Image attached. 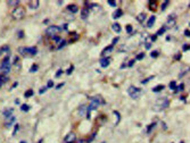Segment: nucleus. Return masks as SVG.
I'll return each instance as SVG.
<instances>
[{
	"label": "nucleus",
	"mask_w": 190,
	"mask_h": 143,
	"mask_svg": "<svg viewBox=\"0 0 190 143\" xmlns=\"http://www.w3.org/2000/svg\"><path fill=\"white\" fill-rule=\"evenodd\" d=\"M126 31H128V33H132V26L128 25L126 26Z\"/></svg>",
	"instance_id": "72a5a7b5"
},
{
	"label": "nucleus",
	"mask_w": 190,
	"mask_h": 143,
	"mask_svg": "<svg viewBox=\"0 0 190 143\" xmlns=\"http://www.w3.org/2000/svg\"><path fill=\"white\" fill-rule=\"evenodd\" d=\"M47 91V86H44L43 89H40V91H39V93L40 94H42V93H44V92Z\"/></svg>",
	"instance_id": "e433bc0d"
},
{
	"label": "nucleus",
	"mask_w": 190,
	"mask_h": 143,
	"mask_svg": "<svg viewBox=\"0 0 190 143\" xmlns=\"http://www.w3.org/2000/svg\"><path fill=\"white\" fill-rule=\"evenodd\" d=\"M150 56H151V57H157V56H158V51L151 52V54H150Z\"/></svg>",
	"instance_id": "ea45409f"
},
{
	"label": "nucleus",
	"mask_w": 190,
	"mask_h": 143,
	"mask_svg": "<svg viewBox=\"0 0 190 143\" xmlns=\"http://www.w3.org/2000/svg\"><path fill=\"white\" fill-rule=\"evenodd\" d=\"M21 110L22 111H28L30 110V107H28V105L24 103V105H22V107H21Z\"/></svg>",
	"instance_id": "5701e85b"
},
{
	"label": "nucleus",
	"mask_w": 190,
	"mask_h": 143,
	"mask_svg": "<svg viewBox=\"0 0 190 143\" xmlns=\"http://www.w3.org/2000/svg\"><path fill=\"white\" fill-rule=\"evenodd\" d=\"M39 143H42V141H39Z\"/></svg>",
	"instance_id": "8fccbe9b"
},
{
	"label": "nucleus",
	"mask_w": 190,
	"mask_h": 143,
	"mask_svg": "<svg viewBox=\"0 0 190 143\" xmlns=\"http://www.w3.org/2000/svg\"><path fill=\"white\" fill-rule=\"evenodd\" d=\"M168 105H170V101L167 98H160L156 101V105L153 107V110H163L167 108Z\"/></svg>",
	"instance_id": "f257e3e1"
},
{
	"label": "nucleus",
	"mask_w": 190,
	"mask_h": 143,
	"mask_svg": "<svg viewBox=\"0 0 190 143\" xmlns=\"http://www.w3.org/2000/svg\"><path fill=\"white\" fill-rule=\"evenodd\" d=\"M146 48H147V49H149V48H150V43H147L146 44Z\"/></svg>",
	"instance_id": "de8ad7c7"
},
{
	"label": "nucleus",
	"mask_w": 190,
	"mask_h": 143,
	"mask_svg": "<svg viewBox=\"0 0 190 143\" xmlns=\"http://www.w3.org/2000/svg\"><path fill=\"white\" fill-rule=\"evenodd\" d=\"M133 64H134V60H130L129 64H128V66H129V67H131V66H133Z\"/></svg>",
	"instance_id": "79ce46f5"
},
{
	"label": "nucleus",
	"mask_w": 190,
	"mask_h": 143,
	"mask_svg": "<svg viewBox=\"0 0 190 143\" xmlns=\"http://www.w3.org/2000/svg\"><path fill=\"white\" fill-rule=\"evenodd\" d=\"M144 57H145V54H144V52H141V54H139L138 56H137L136 60H141V59H144Z\"/></svg>",
	"instance_id": "c85d7f7f"
},
{
	"label": "nucleus",
	"mask_w": 190,
	"mask_h": 143,
	"mask_svg": "<svg viewBox=\"0 0 190 143\" xmlns=\"http://www.w3.org/2000/svg\"><path fill=\"white\" fill-rule=\"evenodd\" d=\"M110 63V58H102L101 60H100V65H101V67H107L108 65H109Z\"/></svg>",
	"instance_id": "6e6552de"
},
{
	"label": "nucleus",
	"mask_w": 190,
	"mask_h": 143,
	"mask_svg": "<svg viewBox=\"0 0 190 143\" xmlns=\"http://www.w3.org/2000/svg\"><path fill=\"white\" fill-rule=\"evenodd\" d=\"M183 89H184V84H180V86H178V90H175V91H179V90L182 91Z\"/></svg>",
	"instance_id": "58836bf2"
},
{
	"label": "nucleus",
	"mask_w": 190,
	"mask_h": 143,
	"mask_svg": "<svg viewBox=\"0 0 190 143\" xmlns=\"http://www.w3.org/2000/svg\"><path fill=\"white\" fill-rule=\"evenodd\" d=\"M38 70V65H32V67H31V69H30V72H36Z\"/></svg>",
	"instance_id": "7c9ffc66"
},
{
	"label": "nucleus",
	"mask_w": 190,
	"mask_h": 143,
	"mask_svg": "<svg viewBox=\"0 0 190 143\" xmlns=\"http://www.w3.org/2000/svg\"><path fill=\"white\" fill-rule=\"evenodd\" d=\"M155 125H156V124H155V123H153L150 126H148V129H147V133H149V132H150V129H151V128H154V127H155Z\"/></svg>",
	"instance_id": "f704fd0d"
},
{
	"label": "nucleus",
	"mask_w": 190,
	"mask_h": 143,
	"mask_svg": "<svg viewBox=\"0 0 190 143\" xmlns=\"http://www.w3.org/2000/svg\"><path fill=\"white\" fill-rule=\"evenodd\" d=\"M149 5H150V7H149L150 9H153V10L156 9V2H155V1H150Z\"/></svg>",
	"instance_id": "a878e982"
},
{
	"label": "nucleus",
	"mask_w": 190,
	"mask_h": 143,
	"mask_svg": "<svg viewBox=\"0 0 190 143\" xmlns=\"http://www.w3.org/2000/svg\"><path fill=\"white\" fill-rule=\"evenodd\" d=\"M63 74V70L62 69H59V70H57V73H56V77H59L60 75Z\"/></svg>",
	"instance_id": "4c0bfd02"
},
{
	"label": "nucleus",
	"mask_w": 190,
	"mask_h": 143,
	"mask_svg": "<svg viewBox=\"0 0 190 143\" xmlns=\"http://www.w3.org/2000/svg\"><path fill=\"white\" fill-rule=\"evenodd\" d=\"M165 31H166V27H165V26H163L162 28H159V30L157 31V35H162V34H164Z\"/></svg>",
	"instance_id": "b1692460"
},
{
	"label": "nucleus",
	"mask_w": 190,
	"mask_h": 143,
	"mask_svg": "<svg viewBox=\"0 0 190 143\" xmlns=\"http://www.w3.org/2000/svg\"><path fill=\"white\" fill-rule=\"evenodd\" d=\"M73 69H74V66H71L70 68H68V69L66 70V73L68 74V75H70V74H72V72H73Z\"/></svg>",
	"instance_id": "473e14b6"
},
{
	"label": "nucleus",
	"mask_w": 190,
	"mask_h": 143,
	"mask_svg": "<svg viewBox=\"0 0 190 143\" xmlns=\"http://www.w3.org/2000/svg\"><path fill=\"white\" fill-rule=\"evenodd\" d=\"M163 89H164V85H157L153 89V92H159V91H162Z\"/></svg>",
	"instance_id": "412c9836"
},
{
	"label": "nucleus",
	"mask_w": 190,
	"mask_h": 143,
	"mask_svg": "<svg viewBox=\"0 0 190 143\" xmlns=\"http://www.w3.org/2000/svg\"><path fill=\"white\" fill-rule=\"evenodd\" d=\"M137 19H138V22L142 23L145 19H146V14H144V13H141V14H139L137 16Z\"/></svg>",
	"instance_id": "dca6fc26"
},
{
	"label": "nucleus",
	"mask_w": 190,
	"mask_h": 143,
	"mask_svg": "<svg viewBox=\"0 0 190 143\" xmlns=\"http://www.w3.org/2000/svg\"><path fill=\"white\" fill-rule=\"evenodd\" d=\"M12 15H13V17H14L15 19L20 21V19H22V18L24 17L25 10H24V8H22V7H16L14 9V12H13Z\"/></svg>",
	"instance_id": "7ed1b4c3"
},
{
	"label": "nucleus",
	"mask_w": 190,
	"mask_h": 143,
	"mask_svg": "<svg viewBox=\"0 0 190 143\" xmlns=\"http://www.w3.org/2000/svg\"><path fill=\"white\" fill-rule=\"evenodd\" d=\"M114 115H116V117H117L116 124H118V123H120V120H121V116H120V114H118V111H114Z\"/></svg>",
	"instance_id": "c756f323"
},
{
	"label": "nucleus",
	"mask_w": 190,
	"mask_h": 143,
	"mask_svg": "<svg viewBox=\"0 0 190 143\" xmlns=\"http://www.w3.org/2000/svg\"><path fill=\"white\" fill-rule=\"evenodd\" d=\"M36 52H38V49H36V47H30V48H27V54H30V55H35Z\"/></svg>",
	"instance_id": "ddd939ff"
},
{
	"label": "nucleus",
	"mask_w": 190,
	"mask_h": 143,
	"mask_svg": "<svg viewBox=\"0 0 190 143\" xmlns=\"http://www.w3.org/2000/svg\"><path fill=\"white\" fill-rule=\"evenodd\" d=\"M108 5H109V6H112V7H115L116 6V2L113 1V0H108Z\"/></svg>",
	"instance_id": "2f4dec72"
},
{
	"label": "nucleus",
	"mask_w": 190,
	"mask_h": 143,
	"mask_svg": "<svg viewBox=\"0 0 190 143\" xmlns=\"http://www.w3.org/2000/svg\"><path fill=\"white\" fill-rule=\"evenodd\" d=\"M7 50H9V47H8V46H4V47L1 48V49H0V55L4 54V52H6Z\"/></svg>",
	"instance_id": "393cba45"
},
{
	"label": "nucleus",
	"mask_w": 190,
	"mask_h": 143,
	"mask_svg": "<svg viewBox=\"0 0 190 143\" xmlns=\"http://www.w3.org/2000/svg\"><path fill=\"white\" fill-rule=\"evenodd\" d=\"M181 143H184V142H181Z\"/></svg>",
	"instance_id": "3c124183"
},
{
	"label": "nucleus",
	"mask_w": 190,
	"mask_h": 143,
	"mask_svg": "<svg viewBox=\"0 0 190 143\" xmlns=\"http://www.w3.org/2000/svg\"><path fill=\"white\" fill-rule=\"evenodd\" d=\"M7 81H8V77H7L6 75H0V82H1L2 84L6 83Z\"/></svg>",
	"instance_id": "4be33fe9"
},
{
	"label": "nucleus",
	"mask_w": 190,
	"mask_h": 143,
	"mask_svg": "<svg viewBox=\"0 0 190 143\" xmlns=\"http://www.w3.org/2000/svg\"><path fill=\"white\" fill-rule=\"evenodd\" d=\"M88 15H89L88 8H84V9H82V12H81V17H82L83 19H86V18H88Z\"/></svg>",
	"instance_id": "f8f14e48"
},
{
	"label": "nucleus",
	"mask_w": 190,
	"mask_h": 143,
	"mask_svg": "<svg viewBox=\"0 0 190 143\" xmlns=\"http://www.w3.org/2000/svg\"><path fill=\"white\" fill-rule=\"evenodd\" d=\"M52 86H54V82H52V81H49L48 84H47V89H48V87H52Z\"/></svg>",
	"instance_id": "c9c22d12"
},
{
	"label": "nucleus",
	"mask_w": 190,
	"mask_h": 143,
	"mask_svg": "<svg viewBox=\"0 0 190 143\" xmlns=\"http://www.w3.org/2000/svg\"><path fill=\"white\" fill-rule=\"evenodd\" d=\"M7 4H8L9 6H17V5L20 4V1H18V0H8Z\"/></svg>",
	"instance_id": "6ab92c4d"
},
{
	"label": "nucleus",
	"mask_w": 190,
	"mask_h": 143,
	"mask_svg": "<svg viewBox=\"0 0 190 143\" xmlns=\"http://www.w3.org/2000/svg\"><path fill=\"white\" fill-rule=\"evenodd\" d=\"M59 32H60V27H58V26H56V25H51V26H49V27L47 28L46 33L48 34L49 36L54 38V36H56Z\"/></svg>",
	"instance_id": "39448f33"
},
{
	"label": "nucleus",
	"mask_w": 190,
	"mask_h": 143,
	"mask_svg": "<svg viewBox=\"0 0 190 143\" xmlns=\"http://www.w3.org/2000/svg\"><path fill=\"white\" fill-rule=\"evenodd\" d=\"M112 28L116 32V33H120V32H121V26H120V24H118V23H114V24H113Z\"/></svg>",
	"instance_id": "2eb2a0df"
},
{
	"label": "nucleus",
	"mask_w": 190,
	"mask_h": 143,
	"mask_svg": "<svg viewBox=\"0 0 190 143\" xmlns=\"http://www.w3.org/2000/svg\"><path fill=\"white\" fill-rule=\"evenodd\" d=\"M189 44H184L183 46V51H187V50H189Z\"/></svg>",
	"instance_id": "a19ab883"
},
{
	"label": "nucleus",
	"mask_w": 190,
	"mask_h": 143,
	"mask_svg": "<svg viewBox=\"0 0 190 143\" xmlns=\"http://www.w3.org/2000/svg\"><path fill=\"white\" fill-rule=\"evenodd\" d=\"M87 111H88V107H87V106H84V105H82L80 107V109H79V115H80V116L86 115Z\"/></svg>",
	"instance_id": "9d476101"
},
{
	"label": "nucleus",
	"mask_w": 190,
	"mask_h": 143,
	"mask_svg": "<svg viewBox=\"0 0 190 143\" xmlns=\"http://www.w3.org/2000/svg\"><path fill=\"white\" fill-rule=\"evenodd\" d=\"M128 93L130 94V97L133 98V99H138L141 95L142 91H141V89H139V87H137V86H130L128 90Z\"/></svg>",
	"instance_id": "f03ea898"
},
{
	"label": "nucleus",
	"mask_w": 190,
	"mask_h": 143,
	"mask_svg": "<svg viewBox=\"0 0 190 143\" xmlns=\"http://www.w3.org/2000/svg\"><path fill=\"white\" fill-rule=\"evenodd\" d=\"M175 87H176V83H175L174 81H172V82L170 83V89H171V90H175Z\"/></svg>",
	"instance_id": "cd10ccee"
},
{
	"label": "nucleus",
	"mask_w": 190,
	"mask_h": 143,
	"mask_svg": "<svg viewBox=\"0 0 190 143\" xmlns=\"http://www.w3.org/2000/svg\"><path fill=\"white\" fill-rule=\"evenodd\" d=\"M155 19H156V17L155 16H151V17L148 19V23H147V27H151L153 25H154L155 23Z\"/></svg>",
	"instance_id": "4468645a"
},
{
	"label": "nucleus",
	"mask_w": 190,
	"mask_h": 143,
	"mask_svg": "<svg viewBox=\"0 0 190 143\" xmlns=\"http://www.w3.org/2000/svg\"><path fill=\"white\" fill-rule=\"evenodd\" d=\"M184 35H186V36H189V35H190L189 30H186V31H184Z\"/></svg>",
	"instance_id": "c03bdc74"
},
{
	"label": "nucleus",
	"mask_w": 190,
	"mask_h": 143,
	"mask_svg": "<svg viewBox=\"0 0 190 143\" xmlns=\"http://www.w3.org/2000/svg\"><path fill=\"white\" fill-rule=\"evenodd\" d=\"M12 113H13V109H7V110L4 111V116L6 118H9L10 116H12Z\"/></svg>",
	"instance_id": "a211bd4d"
},
{
	"label": "nucleus",
	"mask_w": 190,
	"mask_h": 143,
	"mask_svg": "<svg viewBox=\"0 0 190 143\" xmlns=\"http://www.w3.org/2000/svg\"><path fill=\"white\" fill-rule=\"evenodd\" d=\"M65 44H66V42H65V41H63V43H62V44H59V46H58V49H60V48H63V47L65 46Z\"/></svg>",
	"instance_id": "37998d69"
},
{
	"label": "nucleus",
	"mask_w": 190,
	"mask_h": 143,
	"mask_svg": "<svg viewBox=\"0 0 190 143\" xmlns=\"http://www.w3.org/2000/svg\"><path fill=\"white\" fill-rule=\"evenodd\" d=\"M168 4H170V1H164V2L162 4V7H160V9H162V10H165V8L167 7Z\"/></svg>",
	"instance_id": "bb28decb"
},
{
	"label": "nucleus",
	"mask_w": 190,
	"mask_h": 143,
	"mask_svg": "<svg viewBox=\"0 0 190 143\" xmlns=\"http://www.w3.org/2000/svg\"><path fill=\"white\" fill-rule=\"evenodd\" d=\"M75 139H76V135L75 133H70L68 135H66V137H65V143H73L75 141Z\"/></svg>",
	"instance_id": "423d86ee"
},
{
	"label": "nucleus",
	"mask_w": 190,
	"mask_h": 143,
	"mask_svg": "<svg viewBox=\"0 0 190 143\" xmlns=\"http://www.w3.org/2000/svg\"><path fill=\"white\" fill-rule=\"evenodd\" d=\"M21 143H25V142H24V141H22V142H21Z\"/></svg>",
	"instance_id": "09e8293b"
},
{
	"label": "nucleus",
	"mask_w": 190,
	"mask_h": 143,
	"mask_svg": "<svg viewBox=\"0 0 190 143\" xmlns=\"http://www.w3.org/2000/svg\"><path fill=\"white\" fill-rule=\"evenodd\" d=\"M67 9L70 10L71 13H73V14H74V13H76L79 10V7L76 6V5H70V6L67 7Z\"/></svg>",
	"instance_id": "9b49d317"
},
{
	"label": "nucleus",
	"mask_w": 190,
	"mask_h": 143,
	"mask_svg": "<svg viewBox=\"0 0 190 143\" xmlns=\"http://www.w3.org/2000/svg\"><path fill=\"white\" fill-rule=\"evenodd\" d=\"M117 41H118V38L113 39V44H116V43H117ZM113 44H112V46H113Z\"/></svg>",
	"instance_id": "a18cd8bd"
},
{
	"label": "nucleus",
	"mask_w": 190,
	"mask_h": 143,
	"mask_svg": "<svg viewBox=\"0 0 190 143\" xmlns=\"http://www.w3.org/2000/svg\"><path fill=\"white\" fill-rule=\"evenodd\" d=\"M39 5H40V2H39L38 0H34V1H30V2H28V6H30L31 9H38Z\"/></svg>",
	"instance_id": "0eeeda50"
},
{
	"label": "nucleus",
	"mask_w": 190,
	"mask_h": 143,
	"mask_svg": "<svg viewBox=\"0 0 190 143\" xmlns=\"http://www.w3.org/2000/svg\"><path fill=\"white\" fill-rule=\"evenodd\" d=\"M0 69L4 74H7L10 72V62L9 58H5L4 60L1 62V65H0Z\"/></svg>",
	"instance_id": "20e7f679"
},
{
	"label": "nucleus",
	"mask_w": 190,
	"mask_h": 143,
	"mask_svg": "<svg viewBox=\"0 0 190 143\" xmlns=\"http://www.w3.org/2000/svg\"><path fill=\"white\" fill-rule=\"evenodd\" d=\"M62 86H64V83H60V84H58L56 89H60V87H62Z\"/></svg>",
	"instance_id": "49530a36"
},
{
	"label": "nucleus",
	"mask_w": 190,
	"mask_h": 143,
	"mask_svg": "<svg viewBox=\"0 0 190 143\" xmlns=\"http://www.w3.org/2000/svg\"><path fill=\"white\" fill-rule=\"evenodd\" d=\"M34 94V92H33V90H27V91H26L25 92V93H24V97L25 98H30V97H32V95Z\"/></svg>",
	"instance_id": "aec40b11"
},
{
	"label": "nucleus",
	"mask_w": 190,
	"mask_h": 143,
	"mask_svg": "<svg viewBox=\"0 0 190 143\" xmlns=\"http://www.w3.org/2000/svg\"><path fill=\"white\" fill-rule=\"evenodd\" d=\"M113 50H114V47H113V46H108V47H106L104 50H102L101 55H102V56H105V55H107V54H110V52H112Z\"/></svg>",
	"instance_id": "1a4fd4ad"
},
{
	"label": "nucleus",
	"mask_w": 190,
	"mask_h": 143,
	"mask_svg": "<svg viewBox=\"0 0 190 143\" xmlns=\"http://www.w3.org/2000/svg\"><path fill=\"white\" fill-rule=\"evenodd\" d=\"M123 14V12H122V9H117L116 12L114 13V15H113V18H120L121 16H122Z\"/></svg>",
	"instance_id": "f3484780"
}]
</instances>
